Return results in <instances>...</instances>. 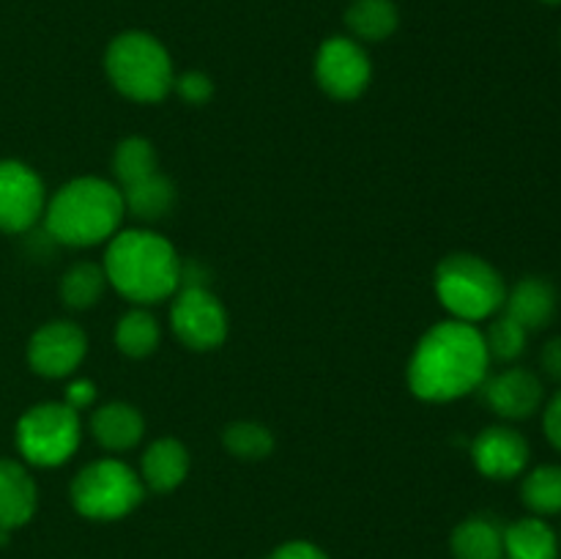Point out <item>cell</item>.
<instances>
[{
	"label": "cell",
	"mask_w": 561,
	"mask_h": 559,
	"mask_svg": "<svg viewBox=\"0 0 561 559\" xmlns=\"http://www.w3.org/2000/svg\"><path fill=\"white\" fill-rule=\"evenodd\" d=\"M491 356L477 323H436L422 334L409 360V389L427 403H449L477 392L488 378Z\"/></svg>",
	"instance_id": "obj_1"
},
{
	"label": "cell",
	"mask_w": 561,
	"mask_h": 559,
	"mask_svg": "<svg viewBox=\"0 0 561 559\" xmlns=\"http://www.w3.org/2000/svg\"><path fill=\"white\" fill-rule=\"evenodd\" d=\"M102 269L107 283L135 305L164 301L181 288L184 274L175 247L164 236L146 228L118 230L107 241Z\"/></svg>",
	"instance_id": "obj_2"
},
{
	"label": "cell",
	"mask_w": 561,
	"mask_h": 559,
	"mask_svg": "<svg viewBox=\"0 0 561 559\" xmlns=\"http://www.w3.org/2000/svg\"><path fill=\"white\" fill-rule=\"evenodd\" d=\"M124 197L110 181L82 175L60 186L44 206V228L58 244L93 247L110 241L124 219Z\"/></svg>",
	"instance_id": "obj_3"
},
{
	"label": "cell",
	"mask_w": 561,
	"mask_h": 559,
	"mask_svg": "<svg viewBox=\"0 0 561 559\" xmlns=\"http://www.w3.org/2000/svg\"><path fill=\"white\" fill-rule=\"evenodd\" d=\"M104 71L115 91L131 102H162L173 91V60L151 33H118L104 53Z\"/></svg>",
	"instance_id": "obj_4"
},
{
	"label": "cell",
	"mask_w": 561,
	"mask_h": 559,
	"mask_svg": "<svg viewBox=\"0 0 561 559\" xmlns=\"http://www.w3.org/2000/svg\"><path fill=\"white\" fill-rule=\"evenodd\" d=\"M436 296L455 321H488L504 307V277L474 252H453L436 266Z\"/></svg>",
	"instance_id": "obj_5"
},
{
	"label": "cell",
	"mask_w": 561,
	"mask_h": 559,
	"mask_svg": "<svg viewBox=\"0 0 561 559\" xmlns=\"http://www.w3.org/2000/svg\"><path fill=\"white\" fill-rule=\"evenodd\" d=\"M71 504L82 518L118 521L146 497L140 475L118 458H102L80 469L69 488Z\"/></svg>",
	"instance_id": "obj_6"
},
{
	"label": "cell",
	"mask_w": 561,
	"mask_h": 559,
	"mask_svg": "<svg viewBox=\"0 0 561 559\" xmlns=\"http://www.w3.org/2000/svg\"><path fill=\"white\" fill-rule=\"evenodd\" d=\"M82 438L80 414L66 403H36L16 420L14 442L22 458L42 469H55L77 453Z\"/></svg>",
	"instance_id": "obj_7"
},
{
	"label": "cell",
	"mask_w": 561,
	"mask_h": 559,
	"mask_svg": "<svg viewBox=\"0 0 561 559\" xmlns=\"http://www.w3.org/2000/svg\"><path fill=\"white\" fill-rule=\"evenodd\" d=\"M170 305V327L192 351H214L228 338V312L206 285H181Z\"/></svg>",
	"instance_id": "obj_8"
},
{
	"label": "cell",
	"mask_w": 561,
	"mask_h": 559,
	"mask_svg": "<svg viewBox=\"0 0 561 559\" xmlns=\"http://www.w3.org/2000/svg\"><path fill=\"white\" fill-rule=\"evenodd\" d=\"M370 55L356 38L332 36L318 47L316 82L332 99H340V102L359 99L370 85Z\"/></svg>",
	"instance_id": "obj_9"
},
{
	"label": "cell",
	"mask_w": 561,
	"mask_h": 559,
	"mask_svg": "<svg viewBox=\"0 0 561 559\" xmlns=\"http://www.w3.org/2000/svg\"><path fill=\"white\" fill-rule=\"evenodd\" d=\"M47 192L33 168L16 159H0V230L25 233L44 217Z\"/></svg>",
	"instance_id": "obj_10"
},
{
	"label": "cell",
	"mask_w": 561,
	"mask_h": 559,
	"mask_svg": "<svg viewBox=\"0 0 561 559\" xmlns=\"http://www.w3.org/2000/svg\"><path fill=\"white\" fill-rule=\"evenodd\" d=\"M88 354V334L75 321H49L27 340V365L44 378H66Z\"/></svg>",
	"instance_id": "obj_11"
},
{
	"label": "cell",
	"mask_w": 561,
	"mask_h": 559,
	"mask_svg": "<svg viewBox=\"0 0 561 559\" xmlns=\"http://www.w3.org/2000/svg\"><path fill=\"white\" fill-rule=\"evenodd\" d=\"M477 392L482 395V403L493 414L510 422L535 417L540 411L542 400H546L542 378L537 373L526 370V367H504L496 376H488Z\"/></svg>",
	"instance_id": "obj_12"
},
{
	"label": "cell",
	"mask_w": 561,
	"mask_h": 559,
	"mask_svg": "<svg viewBox=\"0 0 561 559\" xmlns=\"http://www.w3.org/2000/svg\"><path fill=\"white\" fill-rule=\"evenodd\" d=\"M529 442L510 425H491L477 433L471 444V460L491 480H513L529 466Z\"/></svg>",
	"instance_id": "obj_13"
},
{
	"label": "cell",
	"mask_w": 561,
	"mask_h": 559,
	"mask_svg": "<svg viewBox=\"0 0 561 559\" xmlns=\"http://www.w3.org/2000/svg\"><path fill=\"white\" fill-rule=\"evenodd\" d=\"M504 312L526 332H540L557 316V290L542 277H524L504 296Z\"/></svg>",
	"instance_id": "obj_14"
},
{
	"label": "cell",
	"mask_w": 561,
	"mask_h": 559,
	"mask_svg": "<svg viewBox=\"0 0 561 559\" xmlns=\"http://www.w3.org/2000/svg\"><path fill=\"white\" fill-rule=\"evenodd\" d=\"M142 433H146V420H142L140 409L124 403V400L99 406L91 414V436L96 438L99 447L110 449V453H126V449L137 447Z\"/></svg>",
	"instance_id": "obj_15"
},
{
	"label": "cell",
	"mask_w": 561,
	"mask_h": 559,
	"mask_svg": "<svg viewBox=\"0 0 561 559\" xmlns=\"http://www.w3.org/2000/svg\"><path fill=\"white\" fill-rule=\"evenodd\" d=\"M38 488L20 460L0 458V529L11 532L33 518Z\"/></svg>",
	"instance_id": "obj_16"
},
{
	"label": "cell",
	"mask_w": 561,
	"mask_h": 559,
	"mask_svg": "<svg viewBox=\"0 0 561 559\" xmlns=\"http://www.w3.org/2000/svg\"><path fill=\"white\" fill-rule=\"evenodd\" d=\"M140 480L153 493H170L190 475V453L179 438H157L146 447L140 458Z\"/></svg>",
	"instance_id": "obj_17"
},
{
	"label": "cell",
	"mask_w": 561,
	"mask_h": 559,
	"mask_svg": "<svg viewBox=\"0 0 561 559\" xmlns=\"http://www.w3.org/2000/svg\"><path fill=\"white\" fill-rule=\"evenodd\" d=\"M118 190L121 197H124V208L140 223H159L175 206V184L162 170L129 186H118Z\"/></svg>",
	"instance_id": "obj_18"
},
{
	"label": "cell",
	"mask_w": 561,
	"mask_h": 559,
	"mask_svg": "<svg viewBox=\"0 0 561 559\" xmlns=\"http://www.w3.org/2000/svg\"><path fill=\"white\" fill-rule=\"evenodd\" d=\"M507 559H559V535L540 515H526L504 529Z\"/></svg>",
	"instance_id": "obj_19"
},
{
	"label": "cell",
	"mask_w": 561,
	"mask_h": 559,
	"mask_svg": "<svg viewBox=\"0 0 561 559\" xmlns=\"http://www.w3.org/2000/svg\"><path fill=\"white\" fill-rule=\"evenodd\" d=\"M455 559H504V529L493 518L471 515L449 537Z\"/></svg>",
	"instance_id": "obj_20"
},
{
	"label": "cell",
	"mask_w": 561,
	"mask_h": 559,
	"mask_svg": "<svg viewBox=\"0 0 561 559\" xmlns=\"http://www.w3.org/2000/svg\"><path fill=\"white\" fill-rule=\"evenodd\" d=\"M345 25L356 42H383L400 25L394 0H354L345 11Z\"/></svg>",
	"instance_id": "obj_21"
},
{
	"label": "cell",
	"mask_w": 561,
	"mask_h": 559,
	"mask_svg": "<svg viewBox=\"0 0 561 559\" xmlns=\"http://www.w3.org/2000/svg\"><path fill=\"white\" fill-rule=\"evenodd\" d=\"M159 340H162V329L146 307L124 312L115 323V345H118L121 354L131 356V360L151 356L159 349Z\"/></svg>",
	"instance_id": "obj_22"
},
{
	"label": "cell",
	"mask_w": 561,
	"mask_h": 559,
	"mask_svg": "<svg viewBox=\"0 0 561 559\" xmlns=\"http://www.w3.org/2000/svg\"><path fill=\"white\" fill-rule=\"evenodd\" d=\"M107 288V274L99 263L80 261L60 280V299L71 310H91Z\"/></svg>",
	"instance_id": "obj_23"
},
{
	"label": "cell",
	"mask_w": 561,
	"mask_h": 559,
	"mask_svg": "<svg viewBox=\"0 0 561 559\" xmlns=\"http://www.w3.org/2000/svg\"><path fill=\"white\" fill-rule=\"evenodd\" d=\"M520 499L535 515L561 513V464L535 466L520 482Z\"/></svg>",
	"instance_id": "obj_24"
},
{
	"label": "cell",
	"mask_w": 561,
	"mask_h": 559,
	"mask_svg": "<svg viewBox=\"0 0 561 559\" xmlns=\"http://www.w3.org/2000/svg\"><path fill=\"white\" fill-rule=\"evenodd\" d=\"M159 170V157L157 148L146 137H124V140L115 146L113 153V173L118 179V186H129L135 181L146 179V175L157 173Z\"/></svg>",
	"instance_id": "obj_25"
},
{
	"label": "cell",
	"mask_w": 561,
	"mask_h": 559,
	"mask_svg": "<svg viewBox=\"0 0 561 559\" xmlns=\"http://www.w3.org/2000/svg\"><path fill=\"white\" fill-rule=\"evenodd\" d=\"M222 444L233 458L239 460H263L274 449V433L261 422H230L222 431Z\"/></svg>",
	"instance_id": "obj_26"
},
{
	"label": "cell",
	"mask_w": 561,
	"mask_h": 559,
	"mask_svg": "<svg viewBox=\"0 0 561 559\" xmlns=\"http://www.w3.org/2000/svg\"><path fill=\"white\" fill-rule=\"evenodd\" d=\"M485 338V349L491 362H515L526 351V340H529V332L520 327L518 321L502 312V316H493L488 332H482Z\"/></svg>",
	"instance_id": "obj_27"
},
{
	"label": "cell",
	"mask_w": 561,
	"mask_h": 559,
	"mask_svg": "<svg viewBox=\"0 0 561 559\" xmlns=\"http://www.w3.org/2000/svg\"><path fill=\"white\" fill-rule=\"evenodd\" d=\"M173 91L184 99L186 104H206L214 93L211 77L203 71H184L173 80Z\"/></svg>",
	"instance_id": "obj_28"
},
{
	"label": "cell",
	"mask_w": 561,
	"mask_h": 559,
	"mask_svg": "<svg viewBox=\"0 0 561 559\" xmlns=\"http://www.w3.org/2000/svg\"><path fill=\"white\" fill-rule=\"evenodd\" d=\"M266 559H329V554L310 540H290L274 548Z\"/></svg>",
	"instance_id": "obj_29"
},
{
	"label": "cell",
	"mask_w": 561,
	"mask_h": 559,
	"mask_svg": "<svg viewBox=\"0 0 561 559\" xmlns=\"http://www.w3.org/2000/svg\"><path fill=\"white\" fill-rule=\"evenodd\" d=\"M542 431H546L548 444L561 453V389L542 409Z\"/></svg>",
	"instance_id": "obj_30"
},
{
	"label": "cell",
	"mask_w": 561,
	"mask_h": 559,
	"mask_svg": "<svg viewBox=\"0 0 561 559\" xmlns=\"http://www.w3.org/2000/svg\"><path fill=\"white\" fill-rule=\"evenodd\" d=\"M93 400H96V387H93V381H88V378H77V381H71L69 387H66L64 403L69 406V409H75L77 414H80L82 409H88Z\"/></svg>",
	"instance_id": "obj_31"
},
{
	"label": "cell",
	"mask_w": 561,
	"mask_h": 559,
	"mask_svg": "<svg viewBox=\"0 0 561 559\" xmlns=\"http://www.w3.org/2000/svg\"><path fill=\"white\" fill-rule=\"evenodd\" d=\"M540 367L551 381H557L561 387V334L548 340L540 351Z\"/></svg>",
	"instance_id": "obj_32"
},
{
	"label": "cell",
	"mask_w": 561,
	"mask_h": 559,
	"mask_svg": "<svg viewBox=\"0 0 561 559\" xmlns=\"http://www.w3.org/2000/svg\"><path fill=\"white\" fill-rule=\"evenodd\" d=\"M542 3H548V5H561V0H542Z\"/></svg>",
	"instance_id": "obj_33"
},
{
	"label": "cell",
	"mask_w": 561,
	"mask_h": 559,
	"mask_svg": "<svg viewBox=\"0 0 561 559\" xmlns=\"http://www.w3.org/2000/svg\"><path fill=\"white\" fill-rule=\"evenodd\" d=\"M559 546H561V543H559Z\"/></svg>",
	"instance_id": "obj_34"
}]
</instances>
